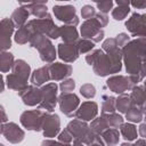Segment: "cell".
I'll return each instance as SVG.
<instances>
[{
    "mask_svg": "<svg viewBox=\"0 0 146 146\" xmlns=\"http://www.w3.org/2000/svg\"><path fill=\"white\" fill-rule=\"evenodd\" d=\"M5 90V81H3V76L2 74L0 73V94Z\"/></svg>",
    "mask_w": 146,
    "mask_h": 146,
    "instance_id": "cell-50",
    "label": "cell"
},
{
    "mask_svg": "<svg viewBox=\"0 0 146 146\" xmlns=\"http://www.w3.org/2000/svg\"><path fill=\"white\" fill-rule=\"evenodd\" d=\"M100 137L104 141V145L114 146L120 141V131L116 128H107L100 133Z\"/></svg>",
    "mask_w": 146,
    "mask_h": 146,
    "instance_id": "cell-26",
    "label": "cell"
},
{
    "mask_svg": "<svg viewBox=\"0 0 146 146\" xmlns=\"http://www.w3.org/2000/svg\"><path fill=\"white\" fill-rule=\"evenodd\" d=\"M104 114L106 122L110 128H119L121 123H123V116L116 112H111V113H102Z\"/></svg>",
    "mask_w": 146,
    "mask_h": 146,
    "instance_id": "cell-34",
    "label": "cell"
},
{
    "mask_svg": "<svg viewBox=\"0 0 146 146\" xmlns=\"http://www.w3.org/2000/svg\"><path fill=\"white\" fill-rule=\"evenodd\" d=\"M130 106V99L127 94H119V96L115 98V110L120 113H125L127 110Z\"/></svg>",
    "mask_w": 146,
    "mask_h": 146,
    "instance_id": "cell-33",
    "label": "cell"
},
{
    "mask_svg": "<svg viewBox=\"0 0 146 146\" xmlns=\"http://www.w3.org/2000/svg\"><path fill=\"white\" fill-rule=\"evenodd\" d=\"M26 25L31 29L33 35L34 34H43L49 39H58L59 38V26L54 23L51 15L43 18H34L26 23Z\"/></svg>",
    "mask_w": 146,
    "mask_h": 146,
    "instance_id": "cell-5",
    "label": "cell"
},
{
    "mask_svg": "<svg viewBox=\"0 0 146 146\" xmlns=\"http://www.w3.org/2000/svg\"><path fill=\"white\" fill-rule=\"evenodd\" d=\"M102 113H111L115 112V97L110 95L102 96Z\"/></svg>",
    "mask_w": 146,
    "mask_h": 146,
    "instance_id": "cell-35",
    "label": "cell"
},
{
    "mask_svg": "<svg viewBox=\"0 0 146 146\" xmlns=\"http://www.w3.org/2000/svg\"><path fill=\"white\" fill-rule=\"evenodd\" d=\"M80 33L83 39H89L95 43L100 42L105 35V32L96 17L86 19L80 27Z\"/></svg>",
    "mask_w": 146,
    "mask_h": 146,
    "instance_id": "cell-7",
    "label": "cell"
},
{
    "mask_svg": "<svg viewBox=\"0 0 146 146\" xmlns=\"http://www.w3.org/2000/svg\"><path fill=\"white\" fill-rule=\"evenodd\" d=\"M15 25L10 18L6 17L0 21V52L7 51L11 47V35L14 34Z\"/></svg>",
    "mask_w": 146,
    "mask_h": 146,
    "instance_id": "cell-14",
    "label": "cell"
},
{
    "mask_svg": "<svg viewBox=\"0 0 146 146\" xmlns=\"http://www.w3.org/2000/svg\"><path fill=\"white\" fill-rule=\"evenodd\" d=\"M95 17L98 19V22L100 23V25H102V27H105L107 24H108V17H107V15L106 14H104V13H96V15H95Z\"/></svg>",
    "mask_w": 146,
    "mask_h": 146,
    "instance_id": "cell-45",
    "label": "cell"
},
{
    "mask_svg": "<svg viewBox=\"0 0 146 146\" xmlns=\"http://www.w3.org/2000/svg\"><path fill=\"white\" fill-rule=\"evenodd\" d=\"M31 66L30 64H27V62H25L24 59H16L13 64L11 67V73H14L16 76L29 81L30 75H31Z\"/></svg>",
    "mask_w": 146,
    "mask_h": 146,
    "instance_id": "cell-21",
    "label": "cell"
},
{
    "mask_svg": "<svg viewBox=\"0 0 146 146\" xmlns=\"http://www.w3.org/2000/svg\"><path fill=\"white\" fill-rule=\"evenodd\" d=\"M89 127H90V129H91L94 132H96V133H98V135H100L104 130H106L107 128H110L108 124H107V122H106V119H105L104 114H102L100 116L94 117V119L91 120V123H90Z\"/></svg>",
    "mask_w": 146,
    "mask_h": 146,
    "instance_id": "cell-32",
    "label": "cell"
},
{
    "mask_svg": "<svg viewBox=\"0 0 146 146\" xmlns=\"http://www.w3.org/2000/svg\"><path fill=\"white\" fill-rule=\"evenodd\" d=\"M8 121V115L2 105H0V123H5Z\"/></svg>",
    "mask_w": 146,
    "mask_h": 146,
    "instance_id": "cell-47",
    "label": "cell"
},
{
    "mask_svg": "<svg viewBox=\"0 0 146 146\" xmlns=\"http://www.w3.org/2000/svg\"><path fill=\"white\" fill-rule=\"evenodd\" d=\"M129 13H130V6H117L115 8H112V17L115 21L124 19Z\"/></svg>",
    "mask_w": 146,
    "mask_h": 146,
    "instance_id": "cell-36",
    "label": "cell"
},
{
    "mask_svg": "<svg viewBox=\"0 0 146 146\" xmlns=\"http://www.w3.org/2000/svg\"><path fill=\"white\" fill-rule=\"evenodd\" d=\"M115 41H116V43H117V46L120 47V48H122L129 40H130V36L127 34V33H124V32H121V33H119L115 38Z\"/></svg>",
    "mask_w": 146,
    "mask_h": 146,
    "instance_id": "cell-44",
    "label": "cell"
},
{
    "mask_svg": "<svg viewBox=\"0 0 146 146\" xmlns=\"http://www.w3.org/2000/svg\"><path fill=\"white\" fill-rule=\"evenodd\" d=\"M113 2H114V0H99L98 2H96L97 9H98L100 13L107 14V13H110V10H112V8H113Z\"/></svg>",
    "mask_w": 146,
    "mask_h": 146,
    "instance_id": "cell-40",
    "label": "cell"
},
{
    "mask_svg": "<svg viewBox=\"0 0 146 146\" xmlns=\"http://www.w3.org/2000/svg\"><path fill=\"white\" fill-rule=\"evenodd\" d=\"M5 139L11 144H18L23 141L25 137L24 130L15 122H5L2 124V133Z\"/></svg>",
    "mask_w": 146,
    "mask_h": 146,
    "instance_id": "cell-15",
    "label": "cell"
},
{
    "mask_svg": "<svg viewBox=\"0 0 146 146\" xmlns=\"http://www.w3.org/2000/svg\"><path fill=\"white\" fill-rule=\"evenodd\" d=\"M74 145H104L100 135L94 132L86 121L73 119L66 125Z\"/></svg>",
    "mask_w": 146,
    "mask_h": 146,
    "instance_id": "cell-3",
    "label": "cell"
},
{
    "mask_svg": "<svg viewBox=\"0 0 146 146\" xmlns=\"http://www.w3.org/2000/svg\"><path fill=\"white\" fill-rule=\"evenodd\" d=\"M59 110L68 117H73L76 108L80 105V98L74 92H62L57 97Z\"/></svg>",
    "mask_w": 146,
    "mask_h": 146,
    "instance_id": "cell-9",
    "label": "cell"
},
{
    "mask_svg": "<svg viewBox=\"0 0 146 146\" xmlns=\"http://www.w3.org/2000/svg\"><path fill=\"white\" fill-rule=\"evenodd\" d=\"M116 48H119V46H117V43H116V41H115L114 38H107L106 40H104V42L102 44V49L105 52L111 51V50H114Z\"/></svg>",
    "mask_w": 146,
    "mask_h": 146,
    "instance_id": "cell-42",
    "label": "cell"
},
{
    "mask_svg": "<svg viewBox=\"0 0 146 146\" xmlns=\"http://www.w3.org/2000/svg\"><path fill=\"white\" fill-rule=\"evenodd\" d=\"M32 36H33V33H32L31 29L25 24L17 29V31L15 32V35H14V40L18 44H25L31 40Z\"/></svg>",
    "mask_w": 146,
    "mask_h": 146,
    "instance_id": "cell-28",
    "label": "cell"
},
{
    "mask_svg": "<svg viewBox=\"0 0 146 146\" xmlns=\"http://www.w3.org/2000/svg\"><path fill=\"white\" fill-rule=\"evenodd\" d=\"M138 133L140 135L141 138L146 137V123H144L143 121L140 122V125H139V129H138Z\"/></svg>",
    "mask_w": 146,
    "mask_h": 146,
    "instance_id": "cell-48",
    "label": "cell"
},
{
    "mask_svg": "<svg viewBox=\"0 0 146 146\" xmlns=\"http://www.w3.org/2000/svg\"><path fill=\"white\" fill-rule=\"evenodd\" d=\"M121 54L128 76L133 84H138L146 74V36L129 40L121 48Z\"/></svg>",
    "mask_w": 146,
    "mask_h": 146,
    "instance_id": "cell-1",
    "label": "cell"
},
{
    "mask_svg": "<svg viewBox=\"0 0 146 146\" xmlns=\"http://www.w3.org/2000/svg\"><path fill=\"white\" fill-rule=\"evenodd\" d=\"M2 124H3V123H0V135L2 133Z\"/></svg>",
    "mask_w": 146,
    "mask_h": 146,
    "instance_id": "cell-54",
    "label": "cell"
},
{
    "mask_svg": "<svg viewBox=\"0 0 146 146\" xmlns=\"http://www.w3.org/2000/svg\"><path fill=\"white\" fill-rule=\"evenodd\" d=\"M50 80L52 81H62L66 78H70V75L73 72V68L70 64H64L60 62H52L48 65Z\"/></svg>",
    "mask_w": 146,
    "mask_h": 146,
    "instance_id": "cell-19",
    "label": "cell"
},
{
    "mask_svg": "<svg viewBox=\"0 0 146 146\" xmlns=\"http://www.w3.org/2000/svg\"><path fill=\"white\" fill-rule=\"evenodd\" d=\"M18 96L26 106H36L42 98L41 89L34 84H27L23 90L18 91Z\"/></svg>",
    "mask_w": 146,
    "mask_h": 146,
    "instance_id": "cell-16",
    "label": "cell"
},
{
    "mask_svg": "<svg viewBox=\"0 0 146 146\" xmlns=\"http://www.w3.org/2000/svg\"><path fill=\"white\" fill-rule=\"evenodd\" d=\"M97 115H98V105L97 103L91 102V100H87L80 104L74 113V117L86 121V122L91 121Z\"/></svg>",
    "mask_w": 146,
    "mask_h": 146,
    "instance_id": "cell-17",
    "label": "cell"
},
{
    "mask_svg": "<svg viewBox=\"0 0 146 146\" xmlns=\"http://www.w3.org/2000/svg\"><path fill=\"white\" fill-rule=\"evenodd\" d=\"M59 36L63 39V42L74 43L79 40V32L75 26L63 24L59 26Z\"/></svg>",
    "mask_w": 146,
    "mask_h": 146,
    "instance_id": "cell-23",
    "label": "cell"
},
{
    "mask_svg": "<svg viewBox=\"0 0 146 146\" xmlns=\"http://www.w3.org/2000/svg\"><path fill=\"white\" fill-rule=\"evenodd\" d=\"M119 129H120L119 130L120 131V136H122L125 141H133L138 137L137 127L132 122H127V123L123 122V123L120 124Z\"/></svg>",
    "mask_w": 146,
    "mask_h": 146,
    "instance_id": "cell-25",
    "label": "cell"
},
{
    "mask_svg": "<svg viewBox=\"0 0 146 146\" xmlns=\"http://www.w3.org/2000/svg\"><path fill=\"white\" fill-rule=\"evenodd\" d=\"M130 5L136 9H145L146 0H130Z\"/></svg>",
    "mask_w": 146,
    "mask_h": 146,
    "instance_id": "cell-46",
    "label": "cell"
},
{
    "mask_svg": "<svg viewBox=\"0 0 146 146\" xmlns=\"http://www.w3.org/2000/svg\"><path fill=\"white\" fill-rule=\"evenodd\" d=\"M88 65L92 66V71L98 76H107L119 73L122 70L121 48L105 52L103 49H92L86 56Z\"/></svg>",
    "mask_w": 146,
    "mask_h": 146,
    "instance_id": "cell-2",
    "label": "cell"
},
{
    "mask_svg": "<svg viewBox=\"0 0 146 146\" xmlns=\"http://www.w3.org/2000/svg\"><path fill=\"white\" fill-rule=\"evenodd\" d=\"M58 141L62 144H71L72 143V135L68 132V130L65 128L64 130L59 131V133L57 135Z\"/></svg>",
    "mask_w": 146,
    "mask_h": 146,
    "instance_id": "cell-43",
    "label": "cell"
},
{
    "mask_svg": "<svg viewBox=\"0 0 146 146\" xmlns=\"http://www.w3.org/2000/svg\"><path fill=\"white\" fill-rule=\"evenodd\" d=\"M41 130L43 137L46 138H55L60 131V119L57 114L52 112H44Z\"/></svg>",
    "mask_w": 146,
    "mask_h": 146,
    "instance_id": "cell-11",
    "label": "cell"
},
{
    "mask_svg": "<svg viewBox=\"0 0 146 146\" xmlns=\"http://www.w3.org/2000/svg\"><path fill=\"white\" fill-rule=\"evenodd\" d=\"M43 110L36 108V110H27L24 111L19 116V122L23 125V128L31 130V131H41V124L42 119L44 115Z\"/></svg>",
    "mask_w": 146,
    "mask_h": 146,
    "instance_id": "cell-8",
    "label": "cell"
},
{
    "mask_svg": "<svg viewBox=\"0 0 146 146\" xmlns=\"http://www.w3.org/2000/svg\"><path fill=\"white\" fill-rule=\"evenodd\" d=\"M95 15H96V9L92 6L84 5L81 8V16H82V18H84V19L92 18V17H95Z\"/></svg>",
    "mask_w": 146,
    "mask_h": 146,
    "instance_id": "cell-41",
    "label": "cell"
},
{
    "mask_svg": "<svg viewBox=\"0 0 146 146\" xmlns=\"http://www.w3.org/2000/svg\"><path fill=\"white\" fill-rule=\"evenodd\" d=\"M74 88H75V81L70 78L62 80V82L59 84V89L62 92H72L74 90Z\"/></svg>",
    "mask_w": 146,
    "mask_h": 146,
    "instance_id": "cell-39",
    "label": "cell"
},
{
    "mask_svg": "<svg viewBox=\"0 0 146 146\" xmlns=\"http://www.w3.org/2000/svg\"><path fill=\"white\" fill-rule=\"evenodd\" d=\"M80 94L87 98V99H91L96 96V88L94 87V84L91 83H84L81 86L80 88Z\"/></svg>",
    "mask_w": 146,
    "mask_h": 146,
    "instance_id": "cell-38",
    "label": "cell"
},
{
    "mask_svg": "<svg viewBox=\"0 0 146 146\" xmlns=\"http://www.w3.org/2000/svg\"><path fill=\"white\" fill-rule=\"evenodd\" d=\"M56 1H71V0H56Z\"/></svg>",
    "mask_w": 146,
    "mask_h": 146,
    "instance_id": "cell-55",
    "label": "cell"
},
{
    "mask_svg": "<svg viewBox=\"0 0 146 146\" xmlns=\"http://www.w3.org/2000/svg\"><path fill=\"white\" fill-rule=\"evenodd\" d=\"M26 8L30 15H33L35 18H43L49 15L47 6L43 3H29L26 5Z\"/></svg>",
    "mask_w": 146,
    "mask_h": 146,
    "instance_id": "cell-31",
    "label": "cell"
},
{
    "mask_svg": "<svg viewBox=\"0 0 146 146\" xmlns=\"http://www.w3.org/2000/svg\"><path fill=\"white\" fill-rule=\"evenodd\" d=\"M6 84H7V87L9 89L15 90V91L18 92V91L23 90L27 86V81H25V80H23V79H21L18 76H16L14 73H9L7 75V78H6Z\"/></svg>",
    "mask_w": 146,
    "mask_h": 146,
    "instance_id": "cell-29",
    "label": "cell"
},
{
    "mask_svg": "<svg viewBox=\"0 0 146 146\" xmlns=\"http://www.w3.org/2000/svg\"><path fill=\"white\" fill-rule=\"evenodd\" d=\"M91 1H94V2H95V3H96V2H98V1H99V0H91Z\"/></svg>",
    "mask_w": 146,
    "mask_h": 146,
    "instance_id": "cell-56",
    "label": "cell"
},
{
    "mask_svg": "<svg viewBox=\"0 0 146 146\" xmlns=\"http://www.w3.org/2000/svg\"><path fill=\"white\" fill-rule=\"evenodd\" d=\"M136 140V139H135ZM133 145H145L146 144V140H145V138H141V139H138V140H136L135 143H132Z\"/></svg>",
    "mask_w": 146,
    "mask_h": 146,
    "instance_id": "cell-51",
    "label": "cell"
},
{
    "mask_svg": "<svg viewBox=\"0 0 146 146\" xmlns=\"http://www.w3.org/2000/svg\"><path fill=\"white\" fill-rule=\"evenodd\" d=\"M117 6H130V0H115Z\"/></svg>",
    "mask_w": 146,
    "mask_h": 146,
    "instance_id": "cell-49",
    "label": "cell"
},
{
    "mask_svg": "<svg viewBox=\"0 0 146 146\" xmlns=\"http://www.w3.org/2000/svg\"><path fill=\"white\" fill-rule=\"evenodd\" d=\"M146 111L145 108H140L138 106L135 105H130L129 108L127 110L125 114V119L128 120V122H132V123H140L144 120V115H145Z\"/></svg>",
    "mask_w": 146,
    "mask_h": 146,
    "instance_id": "cell-27",
    "label": "cell"
},
{
    "mask_svg": "<svg viewBox=\"0 0 146 146\" xmlns=\"http://www.w3.org/2000/svg\"><path fill=\"white\" fill-rule=\"evenodd\" d=\"M133 82L130 80V78L128 75H121V74H114L112 76H110L106 80V87L113 91L114 94H123L128 90H131V88L133 87Z\"/></svg>",
    "mask_w": 146,
    "mask_h": 146,
    "instance_id": "cell-13",
    "label": "cell"
},
{
    "mask_svg": "<svg viewBox=\"0 0 146 146\" xmlns=\"http://www.w3.org/2000/svg\"><path fill=\"white\" fill-rule=\"evenodd\" d=\"M47 1L48 0H31L30 3H43V5H46Z\"/></svg>",
    "mask_w": 146,
    "mask_h": 146,
    "instance_id": "cell-52",
    "label": "cell"
},
{
    "mask_svg": "<svg viewBox=\"0 0 146 146\" xmlns=\"http://www.w3.org/2000/svg\"><path fill=\"white\" fill-rule=\"evenodd\" d=\"M19 3H29L31 0H17Z\"/></svg>",
    "mask_w": 146,
    "mask_h": 146,
    "instance_id": "cell-53",
    "label": "cell"
},
{
    "mask_svg": "<svg viewBox=\"0 0 146 146\" xmlns=\"http://www.w3.org/2000/svg\"><path fill=\"white\" fill-rule=\"evenodd\" d=\"M29 43L31 48H34L39 51L40 59L43 63L50 64L55 62L57 57V50L48 36L43 34H34L29 41Z\"/></svg>",
    "mask_w": 146,
    "mask_h": 146,
    "instance_id": "cell-4",
    "label": "cell"
},
{
    "mask_svg": "<svg viewBox=\"0 0 146 146\" xmlns=\"http://www.w3.org/2000/svg\"><path fill=\"white\" fill-rule=\"evenodd\" d=\"M15 62L14 55L9 51L0 52V73H7L11 70L13 64Z\"/></svg>",
    "mask_w": 146,
    "mask_h": 146,
    "instance_id": "cell-30",
    "label": "cell"
},
{
    "mask_svg": "<svg viewBox=\"0 0 146 146\" xmlns=\"http://www.w3.org/2000/svg\"><path fill=\"white\" fill-rule=\"evenodd\" d=\"M76 47L80 54H87L89 51H91L95 48V42H92L89 39H79L76 42Z\"/></svg>",
    "mask_w": 146,
    "mask_h": 146,
    "instance_id": "cell-37",
    "label": "cell"
},
{
    "mask_svg": "<svg viewBox=\"0 0 146 146\" xmlns=\"http://www.w3.org/2000/svg\"><path fill=\"white\" fill-rule=\"evenodd\" d=\"M57 55L65 63H73L79 58L80 52L78 50V47H76L75 42L74 43L60 42L57 46Z\"/></svg>",
    "mask_w": 146,
    "mask_h": 146,
    "instance_id": "cell-18",
    "label": "cell"
},
{
    "mask_svg": "<svg viewBox=\"0 0 146 146\" xmlns=\"http://www.w3.org/2000/svg\"><path fill=\"white\" fill-rule=\"evenodd\" d=\"M143 84H135L131 88V92L129 95L130 105L138 106L140 108H145V91Z\"/></svg>",
    "mask_w": 146,
    "mask_h": 146,
    "instance_id": "cell-22",
    "label": "cell"
},
{
    "mask_svg": "<svg viewBox=\"0 0 146 146\" xmlns=\"http://www.w3.org/2000/svg\"><path fill=\"white\" fill-rule=\"evenodd\" d=\"M30 81L32 84H34L36 87H41L42 84L49 82L50 81V74H49L48 65L41 66V67L34 70L33 72H31Z\"/></svg>",
    "mask_w": 146,
    "mask_h": 146,
    "instance_id": "cell-20",
    "label": "cell"
},
{
    "mask_svg": "<svg viewBox=\"0 0 146 146\" xmlns=\"http://www.w3.org/2000/svg\"><path fill=\"white\" fill-rule=\"evenodd\" d=\"M30 16V13L26 8V6H21L18 8H16L13 13H11V16H10V19L11 22L14 23L15 27H21L23 25L26 24L27 22V18Z\"/></svg>",
    "mask_w": 146,
    "mask_h": 146,
    "instance_id": "cell-24",
    "label": "cell"
},
{
    "mask_svg": "<svg viewBox=\"0 0 146 146\" xmlns=\"http://www.w3.org/2000/svg\"><path fill=\"white\" fill-rule=\"evenodd\" d=\"M145 14L132 13L130 18L125 22V27L132 36H146V24H145Z\"/></svg>",
    "mask_w": 146,
    "mask_h": 146,
    "instance_id": "cell-12",
    "label": "cell"
},
{
    "mask_svg": "<svg viewBox=\"0 0 146 146\" xmlns=\"http://www.w3.org/2000/svg\"><path fill=\"white\" fill-rule=\"evenodd\" d=\"M41 89V102L38 104V108L43 110L46 112H54L57 105L58 97V86L55 82H48L40 87Z\"/></svg>",
    "mask_w": 146,
    "mask_h": 146,
    "instance_id": "cell-6",
    "label": "cell"
},
{
    "mask_svg": "<svg viewBox=\"0 0 146 146\" xmlns=\"http://www.w3.org/2000/svg\"><path fill=\"white\" fill-rule=\"evenodd\" d=\"M52 13L58 21H60L63 24L73 25V26H76L79 24V17L76 15V9L72 5H65V6L56 5L52 7Z\"/></svg>",
    "mask_w": 146,
    "mask_h": 146,
    "instance_id": "cell-10",
    "label": "cell"
}]
</instances>
